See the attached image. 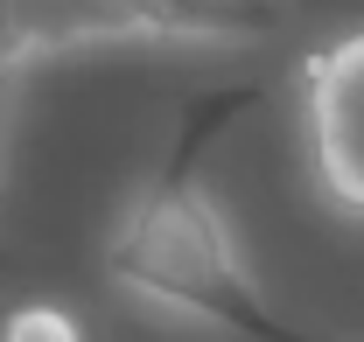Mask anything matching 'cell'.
Wrapping results in <instances>:
<instances>
[{"instance_id": "cell-1", "label": "cell", "mask_w": 364, "mask_h": 342, "mask_svg": "<svg viewBox=\"0 0 364 342\" xmlns=\"http://www.w3.org/2000/svg\"><path fill=\"white\" fill-rule=\"evenodd\" d=\"M105 280L127 300L168 314L182 329H210L231 342H336L287 321L252 280L218 203L196 196L189 175H154L105 231Z\"/></svg>"}, {"instance_id": "cell-3", "label": "cell", "mask_w": 364, "mask_h": 342, "mask_svg": "<svg viewBox=\"0 0 364 342\" xmlns=\"http://www.w3.org/2000/svg\"><path fill=\"white\" fill-rule=\"evenodd\" d=\"M119 35H154V43H267L287 28V0H105Z\"/></svg>"}, {"instance_id": "cell-6", "label": "cell", "mask_w": 364, "mask_h": 342, "mask_svg": "<svg viewBox=\"0 0 364 342\" xmlns=\"http://www.w3.org/2000/svg\"><path fill=\"white\" fill-rule=\"evenodd\" d=\"M14 70H21V63H7V56H0V105H7V77H14Z\"/></svg>"}, {"instance_id": "cell-5", "label": "cell", "mask_w": 364, "mask_h": 342, "mask_svg": "<svg viewBox=\"0 0 364 342\" xmlns=\"http://www.w3.org/2000/svg\"><path fill=\"white\" fill-rule=\"evenodd\" d=\"M0 342H91V329L63 300H7L0 307Z\"/></svg>"}, {"instance_id": "cell-7", "label": "cell", "mask_w": 364, "mask_h": 342, "mask_svg": "<svg viewBox=\"0 0 364 342\" xmlns=\"http://www.w3.org/2000/svg\"><path fill=\"white\" fill-rule=\"evenodd\" d=\"M0 112H7V105H0Z\"/></svg>"}, {"instance_id": "cell-4", "label": "cell", "mask_w": 364, "mask_h": 342, "mask_svg": "<svg viewBox=\"0 0 364 342\" xmlns=\"http://www.w3.org/2000/svg\"><path fill=\"white\" fill-rule=\"evenodd\" d=\"M28 21V49H70V43H119L105 0H14Z\"/></svg>"}, {"instance_id": "cell-2", "label": "cell", "mask_w": 364, "mask_h": 342, "mask_svg": "<svg viewBox=\"0 0 364 342\" xmlns=\"http://www.w3.org/2000/svg\"><path fill=\"white\" fill-rule=\"evenodd\" d=\"M294 126L316 203L343 224H364V28L301 56Z\"/></svg>"}]
</instances>
